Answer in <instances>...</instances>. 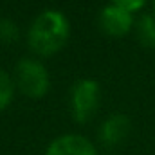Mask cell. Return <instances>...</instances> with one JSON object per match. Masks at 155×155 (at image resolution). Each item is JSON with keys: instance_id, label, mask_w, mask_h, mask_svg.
I'll use <instances>...</instances> for the list:
<instances>
[{"instance_id": "cell-1", "label": "cell", "mask_w": 155, "mask_h": 155, "mask_svg": "<svg viewBox=\"0 0 155 155\" xmlns=\"http://www.w3.org/2000/svg\"><path fill=\"white\" fill-rule=\"evenodd\" d=\"M71 36V24L61 11L47 9L41 11L33 20L27 43L31 51L38 56H52L63 49Z\"/></svg>"}, {"instance_id": "cell-2", "label": "cell", "mask_w": 155, "mask_h": 155, "mask_svg": "<svg viewBox=\"0 0 155 155\" xmlns=\"http://www.w3.org/2000/svg\"><path fill=\"white\" fill-rule=\"evenodd\" d=\"M15 87L29 97H43L51 87L45 65L35 58H22L15 67Z\"/></svg>"}, {"instance_id": "cell-3", "label": "cell", "mask_w": 155, "mask_h": 155, "mask_svg": "<svg viewBox=\"0 0 155 155\" xmlns=\"http://www.w3.org/2000/svg\"><path fill=\"white\" fill-rule=\"evenodd\" d=\"M101 99L99 83L88 78L78 79L71 88V110L78 123H87L96 114Z\"/></svg>"}, {"instance_id": "cell-4", "label": "cell", "mask_w": 155, "mask_h": 155, "mask_svg": "<svg viewBox=\"0 0 155 155\" xmlns=\"http://www.w3.org/2000/svg\"><path fill=\"white\" fill-rule=\"evenodd\" d=\"M134 25H135L134 13L119 7L116 4H110V5L103 7V11L99 13V27L108 36L121 38V36L128 35Z\"/></svg>"}, {"instance_id": "cell-5", "label": "cell", "mask_w": 155, "mask_h": 155, "mask_svg": "<svg viewBox=\"0 0 155 155\" xmlns=\"http://www.w3.org/2000/svg\"><path fill=\"white\" fill-rule=\"evenodd\" d=\"M45 155H97V150L85 135L65 134L56 137L47 146Z\"/></svg>"}, {"instance_id": "cell-6", "label": "cell", "mask_w": 155, "mask_h": 155, "mask_svg": "<svg viewBox=\"0 0 155 155\" xmlns=\"http://www.w3.org/2000/svg\"><path fill=\"white\" fill-rule=\"evenodd\" d=\"M130 134V119L123 114H114L99 126V139L107 146H116Z\"/></svg>"}, {"instance_id": "cell-7", "label": "cell", "mask_w": 155, "mask_h": 155, "mask_svg": "<svg viewBox=\"0 0 155 155\" xmlns=\"http://www.w3.org/2000/svg\"><path fill=\"white\" fill-rule=\"evenodd\" d=\"M135 31H137L139 41L144 47L155 49V16L153 15H143L135 22Z\"/></svg>"}, {"instance_id": "cell-8", "label": "cell", "mask_w": 155, "mask_h": 155, "mask_svg": "<svg viewBox=\"0 0 155 155\" xmlns=\"http://www.w3.org/2000/svg\"><path fill=\"white\" fill-rule=\"evenodd\" d=\"M15 96V81L4 69H0V110L9 107Z\"/></svg>"}, {"instance_id": "cell-9", "label": "cell", "mask_w": 155, "mask_h": 155, "mask_svg": "<svg viewBox=\"0 0 155 155\" xmlns=\"http://www.w3.org/2000/svg\"><path fill=\"white\" fill-rule=\"evenodd\" d=\"M18 36H20L18 25L11 18H0V41L11 43V41H16Z\"/></svg>"}, {"instance_id": "cell-10", "label": "cell", "mask_w": 155, "mask_h": 155, "mask_svg": "<svg viewBox=\"0 0 155 155\" xmlns=\"http://www.w3.org/2000/svg\"><path fill=\"white\" fill-rule=\"evenodd\" d=\"M146 2L148 0H112V4H116V5L130 11V13H135V11L143 9L146 5Z\"/></svg>"}, {"instance_id": "cell-11", "label": "cell", "mask_w": 155, "mask_h": 155, "mask_svg": "<svg viewBox=\"0 0 155 155\" xmlns=\"http://www.w3.org/2000/svg\"><path fill=\"white\" fill-rule=\"evenodd\" d=\"M153 11H155V0H153Z\"/></svg>"}]
</instances>
